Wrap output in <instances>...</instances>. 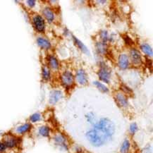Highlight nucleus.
<instances>
[{"instance_id": "obj_26", "label": "nucleus", "mask_w": 153, "mask_h": 153, "mask_svg": "<svg viewBox=\"0 0 153 153\" xmlns=\"http://www.w3.org/2000/svg\"><path fill=\"white\" fill-rule=\"evenodd\" d=\"M138 126H137L136 123H131L130 126V128H129V130H130V132L131 134H134V133L138 131Z\"/></svg>"}, {"instance_id": "obj_13", "label": "nucleus", "mask_w": 153, "mask_h": 153, "mask_svg": "<svg viewBox=\"0 0 153 153\" xmlns=\"http://www.w3.org/2000/svg\"><path fill=\"white\" fill-rule=\"evenodd\" d=\"M31 128H32V124L30 123H25L18 127L16 131L18 134L23 135L25 133H28L31 130Z\"/></svg>"}, {"instance_id": "obj_30", "label": "nucleus", "mask_w": 153, "mask_h": 153, "mask_svg": "<svg viewBox=\"0 0 153 153\" xmlns=\"http://www.w3.org/2000/svg\"><path fill=\"white\" fill-rule=\"evenodd\" d=\"M101 38H102V40L104 41H106L107 40V33L106 31H102L101 33Z\"/></svg>"}, {"instance_id": "obj_23", "label": "nucleus", "mask_w": 153, "mask_h": 153, "mask_svg": "<svg viewBox=\"0 0 153 153\" xmlns=\"http://www.w3.org/2000/svg\"><path fill=\"white\" fill-rule=\"evenodd\" d=\"M94 84H95V85L97 86L98 89H99L100 91H101L102 92H104V93H107V92H108V88L106 87L105 85H103L102 83L95 81L94 82Z\"/></svg>"}, {"instance_id": "obj_6", "label": "nucleus", "mask_w": 153, "mask_h": 153, "mask_svg": "<svg viewBox=\"0 0 153 153\" xmlns=\"http://www.w3.org/2000/svg\"><path fill=\"white\" fill-rule=\"evenodd\" d=\"M62 82L64 85L71 86L74 83V76L71 72L66 71L62 76Z\"/></svg>"}, {"instance_id": "obj_5", "label": "nucleus", "mask_w": 153, "mask_h": 153, "mask_svg": "<svg viewBox=\"0 0 153 153\" xmlns=\"http://www.w3.org/2000/svg\"><path fill=\"white\" fill-rule=\"evenodd\" d=\"M111 75V70L108 68L107 66H106L104 63L101 64L99 72H98V76L102 81L105 83H109V78Z\"/></svg>"}, {"instance_id": "obj_20", "label": "nucleus", "mask_w": 153, "mask_h": 153, "mask_svg": "<svg viewBox=\"0 0 153 153\" xmlns=\"http://www.w3.org/2000/svg\"><path fill=\"white\" fill-rule=\"evenodd\" d=\"M129 148H130V143H129L128 140L126 139L123 141L122 145H121L120 148V152L121 153H128L129 151Z\"/></svg>"}, {"instance_id": "obj_28", "label": "nucleus", "mask_w": 153, "mask_h": 153, "mask_svg": "<svg viewBox=\"0 0 153 153\" xmlns=\"http://www.w3.org/2000/svg\"><path fill=\"white\" fill-rule=\"evenodd\" d=\"M7 150V148L6 146L4 144L2 141H0V153H4L6 152V150Z\"/></svg>"}, {"instance_id": "obj_19", "label": "nucleus", "mask_w": 153, "mask_h": 153, "mask_svg": "<svg viewBox=\"0 0 153 153\" xmlns=\"http://www.w3.org/2000/svg\"><path fill=\"white\" fill-rule=\"evenodd\" d=\"M42 76L45 80H48L50 78V71L47 65H43L42 68Z\"/></svg>"}, {"instance_id": "obj_12", "label": "nucleus", "mask_w": 153, "mask_h": 153, "mask_svg": "<svg viewBox=\"0 0 153 153\" xmlns=\"http://www.w3.org/2000/svg\"><path fill=\"white\" fill-rule=\"evenodd\" d=\"M54 140L56 144L57 145V146H60L61 148H63L64 149H65V150H67L68 149L66 138H64V136H63L62 135H56V136H54Z\"/></svg>"}, {"instance_id": "obj_21", "label": "nucleus", "mask_w": 153, "mask_h": 153, "mask_svg": "<svg viewBox=\"0 0 153 153\" xmlns=\"http://www.w3.org/2000/svg\"><path fill=\"white\" fill-rule=\"evenodd\" d=\"M141 50L145 54H146L148 56H152V50L151 48V47L148 44H143L141 45Z\"/></svg>"}, {"instance_id": "obj_10", "label": "nucleus", "mask_w": 153, "mask_h": 153, "mask_svg": "<svg viewBox=\"0 0 153 153\" xmlns=\"http://www.w3.org/2000/svg\"><path fill=\"white\" fill-rule=\"evenodd\" d=\"M116 101L118 105L121 107H128V100L126 96L122 93H117L116 95Z\"/></svg>"}, {"instance_id": "obj_3", "label": "nucleus", "mask_w": 153, "mask_h": 153, "mask_svg": "<svg viewBox=\"0 0 153 153\" xmlns=\"http://www.w3.org/2000/svg\"><path fill=\"white\" fill-rule=\"evenodd\" d=\"M2 142L5 145L7 149L15 148L20 144V138L14 136L12 133H5L2 137Z\"/></svg>"}, {"instance_id": "obj_32", "label": "nucleus", "mask_w": 153, "mask_h": 153, "mask_svg": "<svg viewBox=\"0 0 153 153\" xmlns=\"http://www.w3.org/2000/svg\"><path fill=\"white\" fill-rule=\"evenodd\" d=\"M143 153H152V149H151V147L150 146L146 147V148L143 150Z\"/></svg>"}, {"instance_id": "obj_15", "label": "nucleus", "mask_w": 153, "mask_h": 153, "mask_svg": "<svg viewBox=\"0 0 153 153\" xmlns=\"http://www.w3.org/2000/svg\"><path fill=\"white\" fill-rule=\"evenodd\" d=\"M42 14L47 20L49 21V22H52V21H54V13H53V11L51 10L50 8L48 7L44 8L42 10Z\"/></svg>"}, {"instance_id": "obj_18", "label": "nucleus", "mask_w": 153, "mask_h": 153, "mask_svg": "<svg viewBox=\"0 0 153 153\" xmlns=\"http://www.w3.org/2000/svg\"><path fill=\"white\" fill-rule=\"evenodd\" d=\"M49 66L53 69L56 70L59 68V62L56 59L54 56H50L48 57Z\"/></svg>"}, {"instance_id": "obj_11", "label": "nucleus", "mask_w": 153, "mask_h": 153, "mask_svg": "<svg viewBox=\"0 0 153 153\" xmlns=\"http://www.w3.org/2000/svg\"><path fill=\"white\" fill-rule=\"evenodd\" d=\"M37 43L40 46V48L43 50H49L51 48V43L50 41L43 37H38L37 38Z\"/></svg>"}, {"instance_id": "obj_24", "label": "nucleus", "mask_w": 153, "mask_h": 153, "mask_svg": "<svg viewBox=\"0 0 153 153\" xmlns=\"http://www.w3.org/2000/svg\"><path fill=\"white\" fill-rule=\"evenodd\" d=\"M86 118H87V120L89 123H94L95 124V121H96V118L95 116L93 113H88L87 115H86Z\"/></svg>"}, {"instance_id": "obj_17", "label": "nucleus", "mask_w": 153, "mask_h": 153, "mask_svg": "<svg viewBox=\"0 0 153 153\" xmlns=\"http://www.w3.org/2000/svg\"><path fill=\"white\" fill-rule=\"evenodd\" d=\"M38 133L41 136L48 138V137L50 136V129L48 126H40V128H39Z\"/></svg>"}, {"instance_id": "obj_25", "label": "nucleus", "mask_w": 153, "mask_h": 153, "mask_svg": "<svg viewBox=\"0 0 153 153\" xmlns=\"http://www.w3.org/2000/svg\"><path fill=\"white\" fill-rule=\"evenodd\" d=\"M97 49L98 50V52L100 53H105L106 52V45L105 43H97Z\"/></svg>"}, {"instance_id": "obj_7", "label": "nucleus", "mask_w": 153, "mask_h": 153, "mask_svg": "<svg viewBox=\"0 0 153 153\" xmlns=\"http://www.w3.org/2000/svg\"><path fill=\"white\" fill-rule=\"evenodd\" d=\"M63 97V94L59 91H52L50 93V99H49V102L51 105H54L58 101H59Z\"/></svg>"}, {"instance_id": "obj_1", "label": "nucleus", "mask_w": 153, "mask_h": 153, "mask_svg": "<svg viewBox=\"0 0 153 153\" xmlns=\"http://www.w3.org/2000/svg\"><path fill=\"white\" fill-rule=\"evenodd\" d=\"M85 136L91 144L95 147L103 146L109 139H111L103 131L96 127H94L93 129L88 131Z\"/></svg>"}, {"instance_id": "obj_2", "label": "nucleus", "mask_w": 153, "mask_h": 153, "mask_svg": "<svg viewBox=\"0 0 153 153\" xmlns=\"http://www.w3.org/2000/svg\"><path fill=\"white\" fill-rule=\"evenodd\" d=\"M95 127L103 131L110 138H111L115 132L114 123L110 119L107 118L101 119L98 122L95 123Z\"/></svg>"}, {"instance_id": "obj_9", "label": "nucleus", "mask_w": 153, "mask_h": 153, "mask_svg": "<svg viewBox=\"0 0 153 153\" xmlns=\"http://www.w3.org/2000/svg\"><path fill=\"white\" fill-rule=\"evenodd\" d=\"M130 55L131 60H132V62L133 64H136V65H139V64H141V62H142L141 56L140 52H139L138 50H135V49L131 50L130 52Z\"/></svg>"}, {"instance_id": "obj_31", "label": "nucleus", "mask_w": 153, "mask_h": 153, "mask_svg": "<svg viewBox=\"0 0 153 153\" xmlns=\"http://www.w3.org/2000/svg\"><path fill=\"white\" fill-rule=\"evenodd\" d=\"M26 2H27V4H28V5L29 6V7H33L35 5L36 1H34V0H29V1H27Z\"/></svg>"}, {"instance_id": "obj_27", "label": "nucleus", "mask_w": 153, "mask_h": 153, "mask_svg": "<svg viewBox=\"0 0 153 153\" xmlns=\"http://www.w3.org/2000/svg\"><path fill=\"white\" fill-rule=\"evenodd\" d=\"M121 89H122L123 91V92H124V93H127V94H129V95H131V94H132V91H131V90L128 87H127V86L123 85H121Z\"/></svg>"}, {"instance_id": "obj_4", "label": "nucleus", "mask_w": 153, "mask_h": 153, "mask_svg": "<svg viewBox=\"0 0 153 153\" xmlns=\"http://www.w3.org/2000/svg\"><path fill=\"white\" fill-rule=\"evenodd\" d=\"M33 25L34 28L39 33H44L45 29V23L44 19L40 15L34 13L31 18Z\"/></svg>"}, {"instance_id": "obj_8", "label": "nucleus", "mask_w": 153, "mask_h": 153, "mask_svg": "<svg viewBox=\"0 0 153 153\" xmlns=\"http://www.w3.org/2000/svg\"><path fill=\"white\" fill-rule=\"evenodd\" d=\"M76 79L80 85H85L88 83V76L85 71L83 69H80L78 71L76 74Z\"/></svg>"}, {"instance_id": "obj_22", "label": "nucleus", "mask_w": 153, "mask_h": 153, "mask_svg": "<svg viewBox=\"0 0 153 153\" xmlns=\"http://www.w3.org/2000/svg\"><path fill=\"white\" fill-rule=\"evenodd\" d=\"M41 119H42V116L40 113H35L32 114L30 117V119H29V120L31 123H36L38 122V121H40Z\"/></svg>"}, {"instance_id": "obj_29", "label": "nucleus", "mask_w": 153, "mask_h": 153, "mask_svg": "<svg viewBox=\"0 0 153 153\" xmlns=\"http://www.w3.org/2000/svg\"><path fill=\"white\" fill-rule=\"evenodd\" d=\"M123 39H124V41L126 43L127 45H131L133 44V41L131 39L129 38V37L128 36V35H125L124 38H123Z\"/></svg>"}, {"instance_id": "obj_16", "label": "nucleus", "mask_w": 153, "mask_h": 153, "mask_svg": "<svg viewBox=\"0 0 153 153\" xmlns=\"http://www.w3.org/2000/svg\"><path fill=\"white\" fill-rule=\"evenodd\" d=\"M73 38H74V42H75L76 45L77 46L78 48H79L80 50H81L83 53L88 54V55H90V52H89V50H88L87 47H86L85 45H84L83 43L81 42V41H80L78 38H76V37H73Z\"/></svg>"}, {"instance_id": "obj_14", "label": "nucleus", "mask_w": 153, "mask_h": 153, "mask_svg": "<svg viewBox=\"0 0 153 153\" xmlns=\"http://www.w3.org/2000/svg\"><path fill=\"white\" fill-rule=\"evenodd\" d=\"M119 66L122 69H126L128 66V57L126 54H123L119 56Z\"/></svg>"}]
</instances>
